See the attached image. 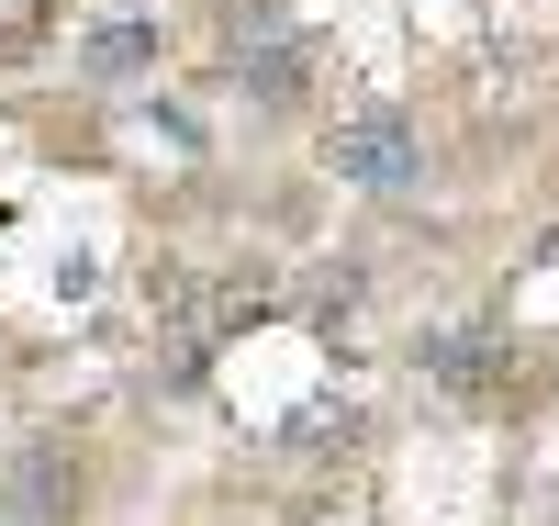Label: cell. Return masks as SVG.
I'll return each instance as SVG.
<instances>
[{"instance_id":"cell-1","label":"cell","mask_w":559,"mask_h":526,"mask_svg":"<svg viewBox=\"0 0 559 526\" xmlns=\"http://www.w3.org/2000/svg\"><path fill=\"white\" fill-rule=\"evenodd\" d=\"M324 157H336V179H347V190H381V202H392V190L426 179V135H414L403 113H347Z\"/></svg>"},{"instance_id":"cell-2","label":"cell","mask_w":559,"mask_h":526,"mask_svg":"<svg viewBox=\"0 0 559 526\" xmlns=\"http://www.w3.org/2000/svg\"><path fill=\"white\" fill-rule=\"evenodd\" d=\"M414 370H426L437 393H503L515 348H503L492 325H437V337H414Z\"/></svg>"},{"instance_id":"cell-3","label":"cell","mask_w":559,"mask_h":526,"mask_svg":"<svg viewBox=\"0 0 559 526\" xmlns=\"http://www.w3.org/2000/svg\"><path fill=\"white\" fill-rule=\"evenodd\" d=\"M90 79H102V90H123V79H146L157 68V23L146 12H123V23H102V34H90V57H79Z\"/></svg>"},{"instance_id":"cell-4","label":"cell","mask_w":559,"mask_h":526,"mask_svg":"<svg viewBox=\"0 0 559 526\" xmlns=\"http://www.w3.org/2000/svg\"><path fill=\"white\" fill-rule=\"evenodd\" d=\"M236 90H247L258 113H292L302 102V45H258V57L236 68Z\"/></svg>"},{"instance_id":"cell-5","label":"cell","mask_w":559,"mask_h":526,"mask_svg":"<svg viewBox=\"0 0 559 526\" xmlns=\"http://www.w3.org/2000/svg\"><path fill=\"white\" fill-rule=\"evenodd\" d=\"M224 34H280V0H224Z\"/></svg>"}]
</instances>
